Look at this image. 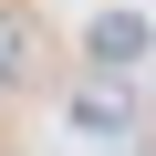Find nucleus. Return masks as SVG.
<instances>
[{"instance_id":"nucleus-1","label":"nucleus","mask_w":156,"mask_h":156,"mask_svg":"<svg viewBox=\"0 0 156 156\" xmlns=\"http://www.w3.org/2000/svg\"><path fill=\"white\" fill-rule=\"evenodd\" d=\"M135 52H146V21H135V11H104V21H94V62H104V73H125Z\"/></svg>"},{"instance_id":"nucleus-2","label":"nucleus","mask_w":156,"mask_h":156,"mask_svg":"<svg viewBox=\"0 0 156 156\" xmlns=\"http://www.w3.org/2000/svg\"><path fill=\"white\" fill-rule=\"evenodd\" d=\"M73 125H83V135H125V94L115 83H83V94H73Z\"/></svg>"},{"instance_id":"nucleus-3","label":"nucleus","mask_w":156,"mask_h":156,"mask_svg":"<svg viewBox=\"0 0 156 156\" xmlns=\"http://www.w3.org/2000/svg\"><path fill=\"white\" fill-rule=\"evenodd\" d=\"M21 62H31V31H21V21H0V83H21Z\"/></svg>"}]
</instances>
